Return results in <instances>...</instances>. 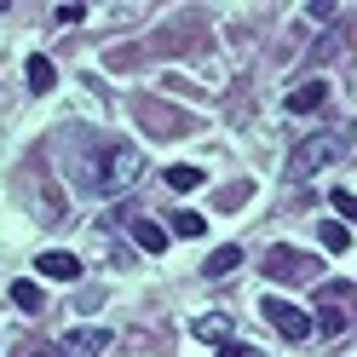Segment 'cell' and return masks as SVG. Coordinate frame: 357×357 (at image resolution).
<instances>
[{
    "label": "cell",
    "mask_w": 357,
    "mask_h": 357,
    "mask_svg": "<svg viewBox=\"0 0 357 357\" xmlns=\"http://www.w3.org/2000/svg\"><path fill=\"white\" fill-rule=\"evenodd\" d=\"M328 98V86L323 81H305V86H294V93H288V109H294V116H305V109H317Z\"/></svg>",
    "instance_id": "9c48e42d"
},
{
    "label": "cell",
    "mask_w": 357,
    "mask_h": 357,
    "mask_svg": "<svg viewBox=\"0 0 357 357\" xmlns=\"http://www.w3.org/2000/svg\"><path fill=\"white\" fill-rule=\"evenodd\" d=\"M104 346H109L104 328H70L58 340V357H104Z\"/></svg>",
    "instance_id": "5b68a950"
},
{
    "label": "cell",
    "mask_w": 357,
    "mask_h": 357,
    "mask_svg": "<svg viewBox=\"0 0 357 357\" xmlns=\"http://www.w3.org/2000/svg\"><path fill=\"white\" fill-rule=\"evenodd\" d=\"M202 185V167H167V190H196Z\"/></svg>",
    "instance_id": "4fadbf2b"
},
{
    "label": "cell",
    "mask_w": 357,
    "mask_h": 357,
    "mask_svg": "<svg viewBox=\"0 0 357 357\" xmlns=\"http://www.w3.org/2000/svg\"><path fill=\"white\" fill-rule=\"evenodd\" d=\"M196 334L219 346V340H231V323H225V317H196Z\"/></svg>",
    "instance_id": "5bb4252c"
},
{
    "label": "cell",
    "mask_w": 357,
    "mask_h": 357,
    "mask_svg": "<svg viewBox=\"0 0 357 357\" xmlns=\"http://www.w3.org/2000/svg\"><path fill=\"white\" fill-rule=\"evenodd\" d=\"M259 311L271 317V328L282 334V340H305V334H311V317L300 305H288V300H259Z\"/></svg>",
    "instance_id": "277c9868"
},
{
    "label": "cell",
    "mask_w": 357,
    "mask_h": 357,
    "mask_svg": "<svg viewBox=\"0 0 357 357\" xmlns=\"http://www.w3.org/2000/svg\"><path fill=\"white\" fill-rule=\"evenodd\" d=\"M236 265H242V248H219V254H208V259H202V277H208V282H219V277H231Z\"/></svg>",
    "instance_id": "ba28073f"
},
{
    "label": "cell",
    "mask_w": 357,
    "mask_h": 357,
    "mask_svg": "<svg viewBox=\"0 0 357 357\" xmlns=\"http://www.w3.org/2000/svg\"><path fill=\"white\" fill-rule=\"evenodd\" d=\"M213 357H254V351H248V346H219Z\"/></svg>",
    "instance_id": "ffe728a7"
},
{
    "label": "cell",
    "mask_w": 357,
    "mask_h": 357,
    "mask_svg": "<svg viewBox=\"0 0 357 357\" xmlns=\"http://www.w3.org/2000/svg\"><path fill=\"white\" fill-rule=\"evenodd\" d=\"M351 300H357V288H351V282H323V305H340V311H346Z\"/></svg>",
    "instance_id": "9a60e30c"
},
{
    "label": "cell",
    "mask_w": 357,
    "mask_h": 357,
    "mask_svg": "<svg viewBox=\"0 0 357 357\" xmlns=\"http://www.w3.org/2000/svg\"><path fill=\"white\" fill-rule=\"evenodd\" d=\"M265 277H271V282H311V277H317V254L271 248V254H265Z\"/></svg>",
    "instance_id": "3957f363"
},
{
    "label": "cell",
    "mask_w": 357,
    "mask_h": 357,
    "mask_svg": "<svg viewBox=\"0 0 357 357\" xmlns=\"http://www.w3.org/2000/svg\"><path fill=\"white\" fill-rule=\"evenodd\" d=\"M202 231H208L202 213H173V236H202Z\"/></svg>",
    "instance_id": "2e32d148"
},
{
    "label": "cell",
    "mask_w": 357,
    "mask_h": 357,
    "mask_svg": "<svg viewBox=\"0 0 357 357\" xmlns=\"http://www.w3.org/2000/svg\"><path fill=\"white\" fill-rule=\"evenodd\" d=\"M35 271L52 277V282H75L81 277V259L75 254H35Z\"/></svg>",
    "instance_id": "8992f818"
},
{
    "label": "cell",
    "mask_w": 357,
    "mask_h": 357,
    "mask_svg": "<svg viewBox=\"0 0 357 357\" xmlns=\"http://www.w3.org/2000/svg\"><path fill=\"white\" fill-rule=\"evenodd\" d=\"M17 357H58V351H52V346H24Z\"/></svg>",
    "instance_id": "44dd1931"
},
{
    "label": "cell",
    "mask_w": 357,
    "mask_h": 357,
    "mask_svg": "<svg viewBox=\"0 0 357 357\" xmlns=\"http://www.w3.org/2000/svg\"><path fill=\"white\" fill-rule=\"evenodd\" d=\"M340 328H346V311L340 305H323L317 311V334H340Z\"/></svg>",
    "instance_id": "e0dca14e"
},
{
    "label": "cell",
    "mask_w": 357,
    "mask_h": 357,
    "mask_svg": "<svg viewBox=\"0 0 357 357\" xmlns=\"http://www.w3.org/2000/svg\"><path fill=\"white\" fill-rule=\"evenodd\" d=\"M12 305H17V311H24V317H35V311H40V305H47V294H40V288H35V282H12Z\"/></svg>",
    "instance_id": "7c38bea8"
},
{
    "label": "cell",
    "mask_w": 357,
    "mask_h": 357,
    "mask_svg": "<svg viewBox=\"0 0 357 357\" xmlns=\"http://www.w3.org/2000/svg\"><path fill=\"white\" fill-rule=\"evenodd\" d=\"M317 242H323L328 254H346V248H351V231L340 225V219H323V225H317Z\"/></svg>",
    "instance_id": "8fae6325"
},
{
    "label": "cell",
    "mask_w": 357,
    "mask_h": 357,
    "mask_svg": "<svg viewBox=\"0 0 357 357\" xmlns=\"http://www.w3.org/2000/svg\"><path fill=\"white\" fill-rule=\"evenodd\" d=\"M340 155H346V139H340V132H317V139H305V144L294 150V178L317 173V167H328V162H340Z\"/></svg>",
    "instance_id": "7a4b0ae2"
},
{
    "label": "cell",
    "mask_w": 357,
    "mask_h": 357,
    "mask_svg": "<svg viewBox=\"0 0 357 357\" xmlns=\"http://www.w3.org/2000/svg\"><path fill=\"white\" fill-rule=\"evenodd\" d=\"M70 173H75V185L93 190V196H121L132 178L144 173V162H139L132 144H98V150H86Z\"/></svg>",
    "instance_id": "6da1fadb"
},
{
    "label": "cell",
    "mask_w": 357,
    "mask_h": 357,
    "mask_svg": "<svg viewBox=\"0 0 357 357\" xmlns=\"http://www.w3.org/2000/svg\"><path fill=\"white\" fill-rule=\"evenodd\" d=\"M334 208H340V225H357V196L351 190H334Z\"/></svg>",
    "instance_id": "ac0fdd59"
},
{
    "label": "cell",
    "mask_w": 357,
    "mask_h": 357,
    "mask_svg": "<svg viewBox=\"0 0 357 357\" xmlns=\"http://www.w3.org/2000/svg\"><path fill=\"white\" fill-rule=\"evenodd\" d=\"M52 17H58V24H81V17H86V6H58Z\"/></svg>",
    "instance_id": "d6986e66"
},
{
    "label": "cell",
    "mask_w": 357,
    "mask_h": 357,
    "mask_svg": "<svg viewBox=\"0 0 357 357\" xmlns=\"http://www.w3.org/2000/svg\"><path fill=\"white\" fill-rule=\"evenodd\" d=\"M24 81H29V93H52V81H58V70L47 58H29L24 63Z\"/></svg>",
    "instance_id": "30bf717a"
},
{
    "label": "cell",
    "mask_w": 357,
    "mask_h": 357,
    "mask_svg": "<svg viewBox=\"0 0 357 357\" xmlns=\"http://www.w3.org/2000/svg\"><path fill=\"white\" fill-rule=\"evenodd\" d=\"M127 236L139 242L144 254H162V248H167V231L155 225V219H132V225H127Z\"/></svg>",
    "instance_id": "52a82bcc"
}]
</instances>
